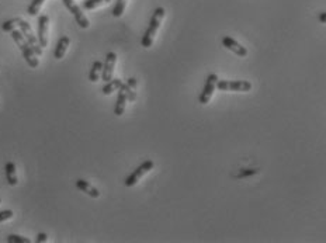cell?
<instances>
[{
	"label": "cell",
	"mask_w": 326,
	"mask_h": 243,
	"mask_svg": "<svg viewBox=\"0 0 326 243\" xmlns=\"http://www.w3.org/2000/svg\"><path fill=\"white\" fill-rule=\"evenodd\" d=\"M216 87L222 92H249L252 89V83L246 80H218Z\"/></svg>",
	"instance_id": "277c9868"
},
{
	"label": "cell",
	"mask_w": 326,
	"mask_h": 243,
	"mask_svg": "<svg viewBox=\"0 0 326 243\" xmlns=\"http://www.w3.org/2000/svg\"><path fill=\"white\" fill-rule=\"evenodd\" d=\"M5 172H6V179L9 185H17L18 177L17 172H16V165L13 162H7L5 166Z\"/></svg>",
	"instance_id": "5bb4252c"
},
{
	"label": "cell",
	"mask_w": 326,
	"mask_h": 243,
	"mask_svg": "<svg viewBox=\"0 0 326 243\" xmlns=\"http://www.w3.org/2000/svg\"><path fill=\"white\" fill-rule=\"evenodd\" d=\"M153 162L152 160H145V162L142 163V165H140L138 168L135 169L134 172L132 173L129 174L128 177H127V180H125V185L127 187H132V185H135L138 181H140L144 176H145L148 172H151L152 169H153Z\"/></svg>",
	"instance_id": "5b68a950"
},
{
	"label": "cell",
	"mask_w": 326,
	"mask_h": 243,
	"mask_svg": "<svg viewBox=\"0 0 326 243\" xmlns=\"http://www.w3.org/2000/svg\"><path fill=\"white\" fill-rule=\"evenodd\" d=\"M18 21H20V17L12 18V20H7V21H5V23H3L2 29H3V31H6V33H12L13 30L16 29V27L18 25Z\"/></svg>",
	"instance_id": "ffe728a7"
},
{
	"label": "cell",
	"mask_w": 326,
	"mask_h": 243,
	"mask_svg": "<svg viewBox=\"0 0 326 243\" xmlns=\"http://www.w3.org/2000/svg\"><path fill=\"white\" fill-rule=\"evenodd\" d=\"M122 87H124V90L127 93V97H128L129 101H135L137 100V93H135L134 89H131L127 83H122Z\"/></svg>",
	"instance_id": "7402d4cb"
},
{
	"label": "cell",
	"mask_w": 326,
	"mask_h": 243,
	"mask_svg": "<svg viewBox=\"0 0 326 243\" xmlns=\"http://www.w3.org/2000/svg\"><path fill=\"white\" fill-rule=\"evenodd\" d=\"M10 34H12L14 42H16V44L18 45V48H20V51H21V53H23L24 59L27 61V64H29L30 68L35 69V68L38 66V58H37V55H35V52L33 51V48H31V45L29 44V41L25 40V37L23 35V33H21L20 30L14 29Z\"/></svg>",
	"instance_id": "6da1fadb"
},
{
	"label": "cell",
	"mask_w": 326,
	"mask_h": 243,
	"mask_svg": "<svg viewBox=\"0 0 326 243\" xmlns=\"http://www.w3.org/2000/svg\"><path fill=\"white\" fill-rule=\"evenodd\" d=\"M117 55L114 52H108L105 55V62L103 66V73H101V79L104 82H110L113 79V73H114V68H116Z\"/></svg>",
	"instance_id": "ba28073f"
},
{
	"label": "cell",
	"mask_w": 326,
	"mask_h": 243,
	"mask_svg": "<svg viewBox=\"0 0 326 243\" xmlns=\"http://www.w3.org/2000/svg\"><path fill=\"white\" fill-rule=\"evenodd\" d=\"M122 86V82L120 79H111L110 82L105 83V86L103 87V93L105 96H110L111 93L116 92V90H120V87Z\"/></svg>",
	"instance_id": "2e32d148"
},
{
	"label": "cell",
	"mask_w": 326,
	"mask_h": 243,
	"mask_svg": "<svg viewBox=\"0 0 326 243\" xmlns=\"http://www.w3.org/2000/svg\"><path fill=\"white\" fill-rule=\"evenodd\" d=\"M222 45L225 46L227 49H229V51H232L233 53H236L238 57H246L248 55V49L240 45L238 41L231 38V37H224L222 38Z\"/></svg>",
	"instance_id": "30bf717a"
},
{
	"label": "cell",
	"mask_w": 326,
	"mask_h": 243,
	"mask_svg": "<svg viewBox=\"0 0 326 243\" xmlns=\"http://www.w3.org/2000/svg\"><path fill=\"white\" fill-rule=\"evenodd\" d=\"M76 187L79 188L80 191H83V193H86L88 196H90L92 198H99L100 197V193L99 190L96 188V187H93V185L90 184L89 181H86V180H82L79 179L77 181H76Z\"/></svg>",
	"instance_id": "7c38bea8"
},
{
	"label": "cell",
	"mask_w": 326,
	"mask_h": 243,
	"mask_svg": "<svg viewBox=\"0 0 326 243\" xmlns=\"http://www.w3.org/2000/svg\"><path fill=\"white\" fill-rule=\"evenodd\" d=\"M64 5H65V7H66V9H68V10L72 13V16H73L76 20V24H79V27H80V29H89L90 21H89L88 17L83 14L80 7L77 6L73 0H64Z\"/></svg>",
	"instance_id": "8992f818"
},
{
	"label": "cell",
	"mask_w": 326,
	"mask_h": 243,
	"mask_svg": "<svg viewBox=\"0 0 326 243\" xmlns=\"http://www.w3.org/2000/svg\"><path fill=\"white\" fill-rule=\"evenodd\" d=\"M37 242L38 243L47 242V235H45V233H38V236H37Z\"/></svg>",
	"instance_id": "484cf974"
},
{
	"label": "cell",
	"mask_w": 326,
	"mask_h": 243,
	"mask_svg": "<svg viewBox=\"0 0 326 243\" xmlns=\"http://www.w3.org/2000/svg\"><path fill=\"white\" fill-rule=\"evenodd\" d=\"M108 2H110V0H86V2H83V9H85V10H93L96 7L107 5Z\"/></svg>",
	"instance_id": "ac0fdd59"
},
{
	"label": "cell",
	"mask_w": 326,
	"mask_h": 243,
	"mask_svg": "<svg viewBox=\"0 0 326 243\" xmlns=\"http://www.w3.org/2000/svg\"><path fill=\"white\" fill-rule=\"evenodd\" d=\"M127 85H128L129 87H131V89H137V85H138V83H137V79H134V77H129L128 80H127Z\"/></svg>",
	"instance_id": "d4e9b609"
},
{
	"label": "cell",
	"mask_w": 326,
	"mask_h": 243,
	"mask_svg": "<svg viewBox=\"0 0 326 243\" xmlns=\"http://www.w3.org/2000/svg\"><path fill=\"white\" fill-rule=\"evenodd\" d=\"M0 203H2V198H0Z\"/></svg>",
	"instance_id": "83f0119b"
},
{
	"label": "cell",
	"mask_w": 326,
	"mask_h": 243,
	"mask_svg": "<svg viewBox=\"0 0 326 243\" xmlns=\"http://www.w3.org/2000/svg\"><path fill=\"white\" fill-rule=\"evenodd\" d=\"M18 27H20V31H21L24 37H25V40L29 41V44L31 45V48H33V51L35 52V55H37V57H41V55H42V46L40 45V41H38V38H37V37L34 35V33H33L31 25H30L25 20L20 18V21H18Z\"/></svg>",
	"instance_id": "3957f363"
},
{
	"label": "cell",
	"mask_w": 326,
	"mask_h": 243,
	"mask_svg": "<svg viewBox=\"0 0 326 243\" xmlns=\"http://www.w3.org/2000/svg\"><path fill=\"white\" fill-rule=\"evenodd\" d=\"M13 218V211L7 209V211H0V222H5L7 220H12Z\"/></svg>",
	"instance_id": "603a6c76"
},
{
	"label": "cell",
	"mask_w": 326,
	"mask_h": 243,
	"mask_svg": "<svg viewBox=\"0 0 326 243\" xmlns=\"http://www.w3.org/2000/svg\"><path fill=\"white\" fill-rule=\"evenodd\" d=\"M216 82H218V76H216L215 73H211V75L207 77L205 86H204L203 92L200 94V103L203 105L207 104L211 100V97H212V94L215 92Z\"/></svg>",
	"instance_id": "52a82bcc"
},
{
	"label": "cell",
	"mask_w": 326,
	"mask_h": 243,
	"mask_svg": "<svg viewBox=\"0 0 326 243\" xmlns=\"http://www.w3.org/2000/svg\"><path fill=\"white\" fill-rule=\"evenodd\" d=\"M103 66H104V64H101L100 61H94L93 65H92V69H90V73H89V80H99L100 77H101V73H103Z\"/></svg>",
	"instance_id": "9a60e30c"
},
{
	"label": "cell",
	"mask_w": 326,
	"mask_h": 243,
	"mask_svg": "<svg viewBox=\"0 0 326 243\" xmlns=\"http://www.w3.org/2000/svg\"><path fill=\"white\" fill-rule=\"evenodd\" d=\"M70 44V40L69 37H61L58 41V44H57V48H55V52H53V57L57 59H62L65 57V53L68 51V46Z\"/></svg>",
	"instance_id": "4fadbf2b"
},
{
	"label": "cell",
	"mask_w": 326,
	"mask_h": 243,
	"mask_svg": "<svg viewBox=\"0 0 326 243\" xmlns=\"http://www.w3.org/2000/svg\"><path fill=\"white\" fill-rule=\"evenodd\" d=\"M48 27H49V17L42 14L38 17V41L42 48L48 45Z\"/></svg>",
	"instance_id": "9c48e42d"
},
{
	"label": "cell",
	"mask_w": 326,
	"mask_h": 243,
	"mask_svg": "<svg viewBox=\"0 0 326 243\" xmlns=\"http://www.w3.org/2000/svg\"><path fill=\"white\" fill-rule=\"evenodd\" d=\"M7 242L9 243H30L29 237H24V236H18V235H9L7 236Z\"/></svg>",
	"instance_id": "44dd1931"
},
{
	"label": "cell",
	"mask_w": 326,
	"mask_h": 243,
	"mask_svg": "<svg viewBox=\"0 0 326 243\" xmlns=\"http://www.w3.org/2000/svg\"><path fill=\"white\" fill-rule=\"evenodd\" d=\"M44 2H45V0H33L31 5L29 6V9H27V13H29L30 16H37V14L40 13L42 5H44Z\"/></svg>",
	"instance_id": "d6986e66"
},
{
	"label": "cell",
	"mask_w": 326,
	"mask_h": 243,
	"mask_svg": "<svg viewBox=\"0 0 326 243\" xmlns=\"http://www.w3.org/2000/svg\"><path fill=\"white\" fill-rule=\"evenodd\" d=\"M256 173H257L256 169H246V170H243V172H240L236 177H239V179H243V177H248V176H252V174H256Z\"/></svg>",
	"instance_id": "cb8c5ba5"
},
{
	"label": "cell",
	"mask_w": 326,
	"mask_h": 243,
	"mask_svg": "<svg viewBox=\"0 0 326 243\" xmlns=\"http://www.w3.org/2000/svg\"><path fill=\"white\" fill-rule=\"evenodd\" d=\"M319 21L322 24H326V12L325 13H320V14H319Z\"/></svg>",
	"instance_id": "4316f807"
},
{
	"label": "cell",
	"mask_w": 326,
	"mask_h": 243,
	"mask_svg": "<svg viewBox=\"0 0 326 243\" xmlns=\"http://www.w3.org/2000/svg\"><path fill=\"white\" fill-rule=\"evenodd\" d=\"M127 3H128V0H117L116 6L113 9V16L114 17H121L124 12H125Z\"/></svg>",
	"instance_id": "e0dca14e"
},
{
	"label": "cell",
	"mask_w": 326,
	"mask_h": 243,
	"mask_svg": "<svg viewBox=\"0 0 326 243\" xmlns=\"http://www.w3.org/2000/svg\"><path fill=\"white\" fill-rule=\"evenodd\" d=\"M163 18H165V9L163 7H157L153 12V16L151 18V23L148 25V30L145 31V34L142 37V46L144 48H151L152 44H153V40H155V35H156L157 30L162 24Z\"/></svg>",
	"instance_id": "7a4b0ae2"
},
{
	"label": "cell",
	"mask_w": 326,
	"mask_h": 243,
	"mask_svg": "<svg viewBox=\"0 0 326 243\" xmlns=\"http://www.w3.org/2000/svg\"><path fill=\"white\" fill-rule=\"evenodd\" d=\"M127 93L124 90V87H120V90H118V96H117V103H116V109H114V113H116V116L121 117L124 114V111H125V105H127Z\"/></svg>",
	"instance_id": "8fae6325"
}]
</instances>
